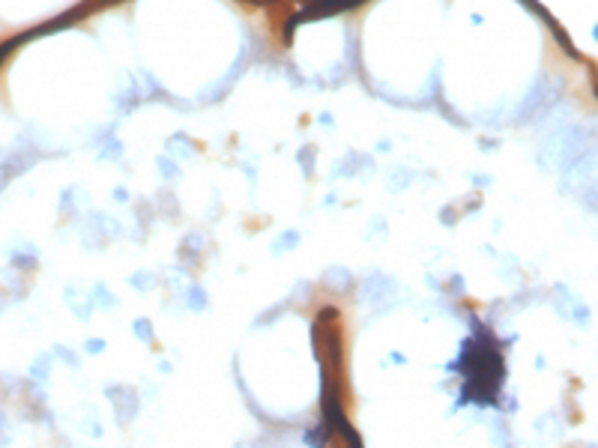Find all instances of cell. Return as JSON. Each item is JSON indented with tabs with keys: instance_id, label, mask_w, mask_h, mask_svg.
<instances>
[{
	"instance_id": "1",
	"label": "cell",
	"mask_w": 598,
	"mask_h": 448,
	"mask_svg": "<svg viewBox=\"0 0 598 448\" xmlns=\"http://www.w3.org/2000/svg\"><path fill=\"white\" fill-rule=\"evenodd\" d=\"M464 377H467L464 395L470 400H494L503 383V356L491 338H475L464 346Z\"/></svg>"
}]
</instances>
